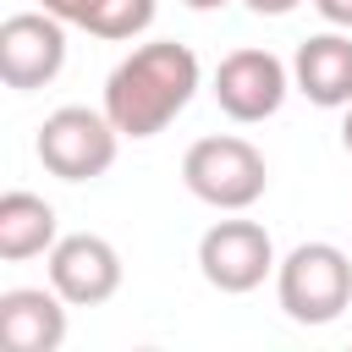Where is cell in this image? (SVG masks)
I'll return each instance as SVG.
<instances>
[{
	"mask_svg": "<svg viewBox=\"0 0 352 352\" xmlns=\"http://www.w3.org/2000/svg\"><path fill=\"white\" fill-rule=\"evenodd\" d=\"M275 297L292 324H336L352 308V258L336 242H297L275 264Z\"/></svg>",
	"mask_w": 352,
	"mask_h": 352,
	"instance_id": "7a4b0ae2",
	"label": "cell"
},
{
	"mask_svg": "<svg viewBox=\"0 0 352 352\" xmlns=\"http://www.w3.org/2000/svg\"><path fill=\"white\" fill-rule=\"evenodd\" d=\"M66 66V22L38 11H16L0 22V82L16 94H33L55 82Z\"/></svg>",
	"mask_w": 352,
	"mask_h": 352,
	"instance_id": "52a82bcc",
	"label": "cell"
},
{
	"mask_svg": "<svg viewBox=\"0 0 352 352\" xmlns=\"http://www.w3.org/2000/svg\"><path fill=\"white\" fill-rule=\"evenodd\" d=\"M204 88V66L187 44L176 38H148L132 55H121L104 77V116L116 121L121 138L143 143L160 138Z\"/></svg>",
	"mask_w": 352,
	"mask_h": 352,
	"instance_id": "6da1fadb",
	"label": "cell"
},
{
	"mask_svg": "<svg viewBox=\"0 0 352 352\" xmlns=\"http://www.w3.org/2000/svg\"><path fill=\"white\" fill-rule=\"evenodd\" d=\"M44 264H50V286L72 308H99V302H110L121 292V253H116V242H104L94 231L60 236L44 253Z\"/></svg>",
	"mask_w": 352,
	"mask_h": 352,
	"instance_id": "ba28073f",
	"label": "cell"
},
{
	"mask_svg": "<svg viewBox=\"0 0 352 352\" xmlns=\"http://www.w3.org/2000/svg\"><path fill=\"white\" fill-rule=\"evenodd\" d=\"M60 242V220H55V204L28 192V187H11L0 198V258L6 264H22V258H38Z\"/></svg>",
	"mask_w": 352,
	"mask_h": 352,
	"instance_id": "8fae6325",
	"label": "cell"
},
{
	"mask_svg": "<svg viewBox=\"0 0 352 352\" xmlns=\"http://www.w3.org/2000/svg\"><path fill=\"white\" fill-rule=\"evenodd\" d=\"M182 182L198 204L220 209V214H242L264 198L270 187V165L264 154L236 138V132H214V138H198L187 154H182Z\"/></svg>",
	"mask_w": 352,
	"mask_h": 352,
	"instance_id": "3957f363",
	"label": "cell"
},
{
	"mask_svg": "<svg viewBox=\"0 0 352 352\" xmlns=\"http://www.w3.org/2000/svg\"><path fill=\"white\" fill-rule=\"evenodd\" d=\"M292 88L319 110H346L352 104V33L330 28V33L302 38L292 55Z\"/></svg>",
	"mask_w": 352,
	"mask_h": 352,
	"instance_id": "9c48e42d",
	"label": "cell"
},
{
	"mask_svg": "<svg viewBox=\"0 0 352 352\" xmlns=\"http://www.w3.org/2000/svg\"><path fill=\"white\" fill-rule=\"evenodd\" d=\"M116 148H121V132H116V121L104 116V104H99V110H88V104H60V110L44 116V126H38V138H33L38 165H44L50 176H60V182H99V176L116 165Z\"/></svg>",
	"mask_w": 352,
	"mask_h": 352,
	"instance_id": "277c9868",
	"label": "cell"
},
{
	"mask_svg": "<svg viewBox=\"0 0 352 352\" xmlns=\"http://www.w3.org/2000/svg\"><path fill=\"white\" fill-rule=\"evenodd\" d=\"M314 11H319L330 28H346V33H352V0H314Z\"/></svg>",
	"mask_w": 352,
	"mask_h": 352,
	"instance_id": "4fadbf2b",
	"label": "cell"
},
{
	"mask_svg": "<svg viewBox=\"0 0 352 352\" xmlns=\"http://www.w3.org/2000/svg\"><path fill=\"white\" fill-rule=\"evenodd\" d=\"M187 11H220V6H231V0H182Z\"/></svg>",
	"mask_w": 352,
	"mask_h": 352,
	"instance_id": "9a60e30c",
	"label": "cell"
},
{
	"mask_svg": "<svg viewBox=\"0 0 352 352\" xmlns=\"http://www.w3.org/2000/svg\"><path fill=\"white\" fill-rule=\"evenodd\" d=\"M66 308L55 286H11L0 292V341L11 352H55L66 341Z\"/></svg>",
	"mask_w": 352,
	"mask_h": 352,
	"instance_id": "30bf717a",
	"label": "cell"
},
{
	"mask_svg": "<svg viewBox=\"0 0 352 352\" xmlns=\"http://www.w3.org/2000/svg\"><path fill=\"white\" fill-rule=\"evenodd\" d=\"M253 16H286V11H297L302 0H242Z\"/></svg>",
	"mask_w": 352,
	"mask_h": 352,
	"instance_id": "5bb4252c",
	"label": "cell"
},
{
	"mask_svg": "<svg viewBox=\"0 0 352 352\" xmlns=\"http://www.w3.org/2000/svg\"><path fill=\"white\" fill-rule=\"evenodd\" d=\"M209 94H214V104H220L236 126H258V121H270V116L286 104V94H292V66H286L280 55L248 44V50H231V55L214 66Z\"/></svg>",
	"mask_w": 352,
	"mask_h": 352,
	"instance_id": "8992f818",
	"label": "cell"
},
{
	"mask_svg": "<svg viewBox=\"0 0 352 352\" xmlns=\"http://www.w3.org/2000/svg\"><path fill=\"white\" fill-rule=\"evenodd\" d=\"M341 148L352 154V104H346V116H341Z\"/></svg>",
	"mask_w": 352,
	"mask_h": 352,
	"instance_id": "2e32d148",
	"label": "cell"
},
{
	"mask_svg": "<svg viewBox=\"0 0 352 352\" xmlns=\"http://www.w3.org/2000/svg\"><path fill=\"white\" fill-rule=\"evenodd\" d=\"M50 16H60L66 28H88V16H94V6L99 0H38Z\"/></svg>",
	"mask_w": 352,
	"mask_h": 352,
	"instance_id": "7c38bea8",
	"label": "cell"
},
{
	"mask_svg": "<svg viewBox=\"0 0 352 352\" xmlns=\"http://www.w3.org/2000/svg\"><path fill=\"white\" fill-rule=\"evenodd\" d=\"M275 242L258 220H214L198 236V275L226 292V297H248L275 275Z\"/></svg>",
	"mask_w": 352,
	"mask_h": 352,
	"instance_id": "5b68a950",
	"label": "cell"
}]
</instances>
